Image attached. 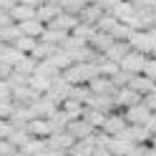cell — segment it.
<instances>
[{
	"mask_svg": "<svg viewBox=\"0 0 156 156\" xmlns=\"http://www.w3.org/2000/svg\"><path fill=\"white\" fill-rule=\"evenodd\" d=\"M146 61H149V55H144V53H139V51H129L126 58H123L119 66H121V71L129 73V76H141Z\"/></svg>",
	"mask_w": 156,
	"mask_h": 156,
	"instance_id": "1",
	"label": "cell"
},
{
	"mask_svg": "<svg viewBox=\"0 0 156 156\" xmlns=\"http://www.w3.org/2000/svg\"><path fill=\"white\" fill-rule=\"evenodd\" d=\"M141 101H144V96H139L133 88H129V86L116 88V93H113V103H116L119 111H126V108H131V106H139Z\"/></svg>",
	"mask_w": 156,
	"mask_h": 156,
	"instance_id": "2",
	"label": "cell"
},
{
	"mask_svg": "<svg viewBox=\"0 0 156 156\" xmlns=\"http://www.w3.org/2000/svg\"><path fill=\"white\" fill-rule=\"evenodd\" d=\"M151 111H149V106H146L144 101L139 103V106H131V108H126L123 111V119H126V123L129 126H146L151 121Z\"/></svg>",
	"mask_w": 156,
	"mask_h": 156,
	"instance_id": "3",
	"label": "cell"
},
{
	"mask_svg": "<svg viewBox=\"0 0 156 156\" xmlns=\"http://www.w3.org/2000/svg\"><path fill=\"white\" fill-rule=\"evenodd\" d=\"M129 45H131V51H139L144 55H151L156 41H154V35L149 30H133V35L129 38Z\"/></svg>",
	"mask_w": 156,
	"mask_h": 156,
	"instance_id": "4",
	"label": "cell"
},
{
	"mask_svg": "<svg viewBox=\"0 0 156 156\" xmlns=\"http://www.w3.org/2000/svg\"><path fill=\"white\" fill-rule=\"evenodd\" d=\"M126 129H129V123H126V119H123V111H113V113H108L106 116V123H103V133L106 136H121Z\"/></svg>",
	"mask_w": 156,
	"mask_h": 156,
	"instance_id": "5",
	"label": "cell"
},
{
	"mask_svg": "<svg viewBox=\"0 0 156 156\" xmlns=\"http://www.w3.org/2000/svg\"><path fill=\"white\" fill-rule=\"evenodd\" d=\"M45 144H48V149H51V151L66 154V151H71V146L76 144V139H73L68 131H58V133H51V136H48Z\"/></svg>",
	"mask_w": 156,
	"mask_h": 156,
	"instance_id": "6",
	"label": "cell"
},
{
	"mask_svg": "<svg viewBox=\"0 0 156 156\" xmlns=\"http://www.w3.org/2000/svg\"><path fill=\"white\" fill-rule=\"evenodd\" d=\"M66 131L71 133L76 141H86V139H91V136L96 133V129H93V126H88L83 119H78V121H68Z\"/></svg>",
	"mask_w": 156,
	"mask_h": 156,
	"instance_id": "7",
	"label": "cell"
},
{
	"mask_svg": "<svg viewBox=\"0 0 156 156\" xmlns=\"http://www.w3.org/2000/svg\"><path fill=\"white\" fill-rule=\"evenodd\" d=\"M25 131H28L30 139H48V136L53 133L51 123H48L45 119H33V121H28V123H25Z\"/></svg>",
	"mask_w": 156,
	"mask_h": 156,
	"instance_id": "8",
	"label": "cell"
},
{
	"mask_svg": "<svg viewBox=\"0 0 156 156\" xmlns=\"http://www.w3.org/2000/svg\"><path fill=\"white\" fill-rule=\"evenodd\" d=\"M78 23H81V20H78V15H71V13H63V10H61V15H58L53 23H48L45 28H53V30H63V33H73Z\"/></svg>",
	"mask_w": 156,
	"mask_h": 156,
	"instance_id": "9",
	"label": "cell"
},
{
	"mask_svg": "<svg viewBox=\"0 0 156 156\" xmlns=\"http://www.w3.org/2000/svg\"><path fill=\"white\" fill-rule=\"evenodd\" d=\"M45 96H48V98H51L53 103H58V106H61V103L68 98V96H71V86H68L63 78H55V81L51 83V91H48Z\"/></svg>",
	"mask_w": 156,
	"mask_h": 156,
	"instance_id": "10",
	"label": "cell"
},
{
	"mask_svg": "<svg viewBox=\"0 0 156 156\" xmlns=\"http://www.w3.org/2000/svg\"><path fill=\"white\" fill-rule=\"evenodd\" d=\"M113 43H116V41H113V38H111L108 33H101V30H96V33L91 35V41H88V48H91V51H96L98 55H103V53L108 51V48H111Z\"/></svg>",
	"mask_w": 156,
	"mask_h": 156,
	"instance_id": "11",
	"label": "cell"
},
{
	"mask_svg": "<svg viewBox=\"0 0 156 156\" xmlns=\"http://www.w3.org/2000/svg\"><path fill=\"white\" fill-rule=\"evenodd\" d=\"M88 88H91V93H93V96H113V93H116L113 81H111V78H103V76L93 78V81L88 83Z\"/></svg>",
	"mask_w": 156,
	"mask_h": 156,
	"instance_id": "12",
	"label": "cell"
},
{
	"mask_svg": "<svg viewBox=\"0 0 156 156\" xmlns=\"http://www.w3.org/2000/svg\"><path fill=\"white\" fill-rule=\"evenodd\" d=\"M101 18H103V10H101L96 3H93V5H86L83 10L78 13V20H81L83 25H91V28H96V23H98Z\"/></svg>",
	"mask_w": 156,
	"mask_h": 156,
	"instance_id": "13",
	"label": "cell"
},
{
	"mask_svg": "<svg viewBox=\"0 0 156 156\" xmlns=\"http://www.w3.org/2000/svg\"><path fill=\"white\" fill-rule=\"evenodd\" d=\"M35 10L38 8H28L23 3H15L10 8V20L13 23H25V20H35Z\"/></svg>",
	"mask_w": 156,
	"mask_h": 156,
	"instance_id": "14",
	"label": "cell"
},
{
	"mask_svg": "<svg viewBox=\"0 0 156 156\" xmlns=\"http://www.w3.org/2000/svg\"><path fill=\"white\" fill-rule=\"evenodd\" d=\"M18 25H20V35L33 38V41H41L43 33H45V25L41 20H25V23H18Z\"/></svg>",
	"mask_w": 156,
	"mask_h": 156,
	"instance_id": "15",
	"label": "cell"
},
{
	"mask_svg": "<svg viewBox=\"0 0 156 156\" xmlns=\"http://www.w3.org/2000/svg\"><path fill=\"white\" fill-rule=\"evenodd\" d=\"M129 88H133L139 96H149L151 91H156V83L151 78H146V76H133L129 81Z\"/></svg>",
	"mask_w": 156,
	"mask_h": 156,
	"instance_id": "16",
	"label": "cell"
},
{
	"mask_svg": "<svg viewBox=\"0 0 156 156\" xmlns=\"http://www.w3.org/2000/svg\"><path fill=\"white\" fill-rule=\"evenodd\" d=\"M88 108L103 111V113H113V111H119V108H116V103H113V96H91Z\"/></svg>",
	"mask_w": 156,
	"mask_h": 156,
	"instance_id": "17",
	"label": "cell"
},
{
	"mask_svg": "<svg viewBox=\"0 0 156 156\" xmlns=\"http://www.w3.org/2000/svg\"><path fill=\"white\" fill-rule=\"evenodd\" d=\"M58 15H61V5H48V3H43V5L35 10V20H41L43 25H48V23H53Z\"/></svg>",
	"mask_w": 156,
	"mask_h": 156,
	"instance_id": "18",
	"label": "cell"
},
{
	"mask_svg": "<svg viewBox=\"0 0 156 156\" xmlns=\"http://www.w3.org/2000/svg\"><path fill=\"white\" fill-rule=\"evenodd\" d=\"M131 51V45L129 43H123V41H116L108 51H106L103 55H106V61H111V63H121L123 58H126V53Z\"/></svg>",
	"mask_w": 156,
	"mask_h": 156,
	"instance_id": "19",
	"label": "cell"
},
{
	"mask_svg": "<svg viewBox=\"0 0 156 156\" xmlns=\"http://www.w3.org/2000/svg\"><path fill=\"white\" fill-rule=\"evenodd\" d=\"M106 116H108V113L96 111V108H88V106H86V111H83V116H81V119L88 123V126H93L96 131H101V129H103V123H106Z\"/></svg>",
	"mask_w": 156,
	"mask_h": 156,
	"instance_id": "20",
	"label": "cell"
},
{
	"mask_svg": "<svg viewBox=\"0 0 156 156\" xmlns=\"http://www.w3.org/2000/svg\"><path fill=\"white\" fill-rule=\"evenodd\" d=\"M61 111L68 116V121H78V119L83 116L86 106H83V103H78V101H73V98H66V101L61 103Z\"/></svg>",
	"mask_w": 156,
	"mask_h": 156,
	"instance_id": "21",
	"label": "cell"
},
{
	"mask_svg": "<svg viewBox=\"0 0 156 156\" xmlns=\"http://www.w3.org/2000/svg\"><path fill=\"white\" fill-rule=\"evenodd\" d=\"M113 156H129V151L133 149V144H129L123 139V136H113V139L108 141V146H106Z\"/></svg>",
	"mask_w": 156,
	"mask_h": 156,
	"instance_id": "22",
	"label": "cell"
},
{
	"mask_svg": "<svg viewBox=\"0 0 156 156\" xmlns=\"http://www.w3.org/2000/svg\"><path fill=\"white\" fill-rule=\"evenodd\" d=\"M51 78H45V76H38V73H33L30 78H28V86H30V88L38 93V96H45L48 91H51Z\"/></svg>",
	"mask_w": 156,
	"mask_h": 156,
	"instance_id": "23",
	"label": "cell"
},
{
	"mask_svg": "<svg viewBox=\"0 0 156 156\" xmlns=\"http://www.w3.org/2000/svg\"><path fill=\"white\" fill-rule=\"evenodd\" d=\"M18 38H20V25L18 23H10V25L0 28V43L3 45H13Z\"/></svg>",
	"mask_w": 156,
	"mask_h": 156,
	"instance_id": "24",
	"label": "cell"
},
{
	"mask_svg": "<svg viewBox=\"0 0 156 156\" xmlns=\"http://www.w3.org/2000/svg\"><path fill=\"white\" fill-rule=\"evenodd\" d=\"M55 51H58L55 45H51V43H43V41H38V43H35V51L30 53V58L41 63V61H48V58H51Z\"/></svg>",
	"mask_w": 156,
	"mask_h": 156,
	"instance_id": "25",
	"label": "cell"
},
{
	"mask_svg": "<svg viewBox=\"0 0 156 156\" xmlns=\"http://www.w3.org/2000/svg\"><path fill=\"white\" fill-rule=\"evenodd\" d=\"M68 35H71V33H63V30H53V28H45V33H43L41 41H43V43H51V45H55V48H61V45L68 41Z\"/></svg>",
	"mask_w": 156,
	"mask_h": 156,
	"instance_id": "26",
	"label": "cell"
},
{
	"mask_svg": "<svg viewBox=\"0 0 156 156\" xmlns=\"http://www.w3.org/2000/svg\"><path fill=\"white\" fill-rule=\"evenodd\" d=\"M35 68H38V61H33L30 55H25L20 63H18L15 68H13V73H18V76H23V78H30L33 73H35Z\"/></svg>",
	"mask_w": 156,
	"mask_h": 156,
	"instance_id": "27",
	"label": "cell"
},
{
	"mask_svg": "<svg viewBox=\"0 0 156 156\" xmlns=\"http://www.w3.org/2000/svg\"><path fill=\"white\" fill-rule=\"evenodd\" d=\"M48 149V144H45V139H30L23 149H18V151H23L25 156H41L43 151Z\"/></svg>",
	"mask_w": 156,
	"mask_h": 156,
	"instance_id": "28",
	"label": "cell"
},
{
	"mask_svg": "<svg viewBox=\"0 0 156 156\" xmlns=\"http://www.w3.org/2000/svg\"><path fill=\"white\" fill-rule=\"evenodd\" d=\"M23 58H25V55H23L20 51H15L13 45H5V48H3V53H0V61H3V63H8L10 68H15L18 63L23 61Z\"/></svg>",
	"mask_w": 156,
	"mask_h": 156,
	"instance_id": "29",
	"label": "cell"
},
{
	"mask_svg": "<svg viewBox=\"0 0 156 156\" xmlns=\"http://www.w3.org/2000/svg\"><path fill=\"white\" fill-rule=\"evenodd\" d=\"M48 61H51V63H53V66H55V68H58V71H61V73L66 71V68H71V66H73L71 55H68L66 51H61V48H58V51H55V53H53L51 58H48Z\"/></svg>",
	"mask_w": 156,
	"mask_h": 156,
	"instance_id": "30",
	"label": "cell"
},
{
	"mask_svg": "<svg viewBox=\"0 0 156 156\" xmlns=\"http://www.w3.org/2000/svg\"><path fill=\"white\" fill-rule=\"evenodd\" d=\"M91 96H93V93H91L88 86H71V96H68V98H73V101L83 103V106H88Z\"/></svg>",
	"mask_w": 156,
	"mask_h": 156,
	"instance_id": "31",
	"label": "cell"
},
{
	"mask_svg": "<svg viewBox=\"0 0 156 156\" xmlns=\"http://www.w3.org/2000/svg\"><path fill=\"white\" fill-rule=\"evenodd\" d=\"M93 151H96V146L91 144V139H86V141H76L68 154L71 156H93Z\"/></svg>",
	"mask_w": 156,
	"mask_h": 156,
	"instance_id": "32",
	"label": "cell"
},
{
	"mask_svg": "<svg viewBox=\"0 0 156 156\" xmlns=\"http://www.w3.org/2000/svg\"><path fill=\"white\" fill-rule=\"evenodd\" d=\"M35 43H38V41H33V38H25V35H20V38H18V41L13 43V48H15V51H20L23 55H30V53L35 51Z\"/></svg>",
	"mask_w": 156,
	"mask_h": 156,
	"instance_id": "33",
	"label": "cell"
},
{
	"mask_svg": "<svg viewBox=\"0 0 156 156\" xmlns=\"http://www.w3.org/2000/svg\"><path fill=\"white\" fill-rule=\"evenodd\" d=\"M58 5H61V10H63V13H71V15H78V13L86 8L83 0H61Z\"/></svg>",
	"mask_w": 156,
	"mask_h": 156,
	"instance_id": "34",
	"label": "cell"
},
{
	"mask_svg": "<svg viewBox=\"0 0 156 156\" xmlns=\"http://www.w3.org/2000/svg\"><path fill=\"white\" fill-rule=\"evenodd\" d=\"M119 71H121V66H119V63H111V61H106V58L98 63V76H103V78H113Z\"/></svg>",
	"mask_w": 156,
	"mask_h": 156,
	"instance_id": "35",
	"label": "cell"
},
{
	"mask_svg": "<svg viewBox=\"0 0 156 156\" xmlns=\"http://www.w3.org/2000/svg\"><path fill=\"white\" fill-rule=\"evenodd\" d=\"M116 23H119V20H116L111 13H103V18L96 23V30H101V33H108V35H111V30L116 28Z\"/></svg>",
	"mask_w": 156,
	"mask_h": 156,
	"instance_id": "36",
	"label": "cell"
},
{
	"mask_svg": "<svg viewBox=\"0 0 156 156\" xmlns=\"http://www.w3.org/2000/svg\"><path fill=\"white\" fill-rule=\"evenodd\" d=\"M8 141H10L15 149H23V146L30 141V136H28V131H25V129H15V131L10 133V139H8Z\"/></svg>",
	"mask_w": 156,
	"mask_h": 156,
	"instance_id": "37",
	"label": "cell"
},
{
	"mask_svg": "<svg viewBox=\"0 0 156 156\" xmlns=\"http://www.w3.org/2000/svg\"><path fill=\"white\" fill-rule=\"evenodd\" d=\"M93 33H96V28H91V25H83V23H78V25H76V30H73L71 35H73V38H78V41H83V43H88Z\"/></svg>",
	"mask_w": 156,
	"mask_h": 156,
	"instance_id": "38",
	"label": "cell"
},
{
	"mask_svg": "<svg viewBox=\"0 0 156 156\" xmlns=\"http://www.w3.org/2000/svg\"><path fill=\"white\" fill-rule=\"evenodd\" d=\"M15 113V103L13 101H0V119L10 121V116Z\"/></svg>",
	"mask_w": 156,
	"mask_h": 156,
	"instance_id": "39",
	"label": "cell"
},
{
	"mask_svg": "<svg viewBox=\"0 0 156 156\" xmlns=\"http://www.w3.org/2000/svg\"><path fill=\"white\" fill-rule=\"evenodd\" d=\"M141 76L151 78V81L156 83V58H151V55H149V61H146V66H144V73H141Z\"/></svg>",
	"mask_w": 156,
	"mask_h": 156,
	"instance_id": "40",
	"label": "cell"
},
{
	"mask_svg": "<svg viewBox=\"0 0 156 156\" xmlns=\"http://www.w3.org/2000/svg\"><path fill=\"white\" fill-rule=\"evenodd\" d=\"M96 5H98V8H101L103 13H113L116 8L121 5V0H98V3H96Z\"/></svg>",
	"mask_w": 156,
	"mask_h": 156,
	"instance_id": "41",
	"label": "cell"
},
{
	"mask_svg": "<svg viewBox=\"0 0 156 156\" xmlns=\"http://www.w3.org/2000/svg\"><path fill=\"white\" fill-rule=\"evenodd\" d=\"M18 149L10 144V141H5V139H0V156H13Z\"/></svg>",
	"mask_w": 156,
	"mask_h": 156,
	"instance_id": "42",
	"label": "cell"
},
{
	"mask_svg": "<svg viewBox=\"0 0 156 156\" xmlns=\"http://www.w3.org/2000/svg\"><path fill=\"white\" fill-rule=\"evenodd\" d=\"M144 103L149 106V111H151V113H156V91H151L149 96H144Z\"/></svg>",
	"mask_w": 156,
	"mask_h": 156,
	"instance_id": "43",
	"label": "cell"
},
{
	"mask_svg": "<svg viewBox=\"0 0 156 156\" xmlns=\"http://www.w3.org/2000/svg\"><path fill=\"white\" fill-rule=\"evenodd\" d=\"M10 76H13V68L8 66V63H3V61H0V81H8Z\"/></svg>",
	"mask_w": 156,
	"mask_h": 156,
	"instance_id": "44",
	"label": "cell"
},
{
	"mask_svg": "<svg viewBox=\"0 0 156 156\" xmlns=\"http://www.w3.org/2000/svg\"><path fill=\"white\" fill-rule=\"evenodd\" d=\"M149 146V144H146ZM146 146H133V149L129 151V156H146Z\"/></svg>",
	"mask_w": 156,
	"mask_h": 156,
	"instance_id": "45",
	"label": "cell"
},
{
	"mask_svg": "<svg viewBox=\"0 0 156 156\" xmlns=\"http://www.w3.org/2000/svg\"><path fill=\"white\" fill-rule=\"evenodd\" d=\"M13 5H15V0H0V10H3V13H10Z\"/></svg>",
	"mask_w": 156,
	"mask_h": 156,
	"instance_id": "46",
	"label": "cell"
},
{
	"mask_svg": "<svg viewBox=\"0 0 156 156\" xmlns=\"http://www.w3.org/2000/svg\"><path fill=\"white\" fill-rule=\"evenodd\" d=\"M13 20H10V13H3L0 10V28H5V25H10Z\"/></svg>",
	"mask_w": 156,
	"mask_h": 156,
	"instance_id": "47",
	"label": "cell"
},
{
	"mask_svg": "<svg viewBox=\"0 0 156 156\" xmlns=\"http://www.w3.org/2000/svg\"><path fill=\"white\" fill-rule=\"evenodd\" d=\"M18 3H23V5H28V8H41L43 0H18Z\"/></svg>",
	"mask_w": 156,
	"mask_h": 156,
	"instance_id": "48",
	"label": "cell"
},
{
	"mask_svg": "<svg viewBox=\"0 0 156 156\" xmlns=\"http://www.w3.org/2000/svg\"><path fill=\"white\" fill-rule=\"evenodd\" d=\"M93 156H113V154H111L108 149H96V151H93Z\"/></svg>",
	"mask_w": 156,
	"mask_h": 156,
	"instance_id": "49",
	"label": "cell"
},
{
	"mask_svg": "<svg viewBox=\"0 0 156 156\" xmlns=\"http://www.w3.org/2000/svg\"><path fill=\"white\" fill-rule=\"evenodd\" d=\"M146 156H156V146H151V144L146 146Z\"/></svg>",
	"mask_w": 156,
	"mask_h": 156,
	"instance_id": "50",
	"label": "cell"
},
{
	"mask_svg": "<svg viewBox=\"0 0 156 156\" xmlns=\"http://www.w3.org/2000/svg\"><path fill=\"white\" fill-rule=\"evenodd\" d=\"M43 3H48V5H58L61 0H43Z\"/></svg>",
	"mask_w": 156,
	"mask_h": 156,
	"instance_id": "51",
	"label": "cell"
},
{
	"mask_svg": "<svg viewBox=\"0 0 156 156\" xmlns=\"http://www.w3.org/2000/svg\"><path fill=\"white\" fill-rule=\"evenodd\" d=\"M83 3H86V5H93V3H98V0H83Z\"/></svg>",
	"mask_w": 156,
	"mask_h": 156,
	"instance_id": "52",
	"label": "cell"
},
{
	"mask_svg": "<svg viewBox=\"0 0 156 156\" xmlns=\"http://www.w3.org/2000/svg\"><path fill=\"white\" fill-rule=\"evenodd\" d=\"M149 33H151V35H154V41H156V28H154V30H149Z\"/></svg>",
	"mask_w": 156,
	"mask_h": 156,
	"instance_id": "53",
	"label": "cell"
},
{
	"mask_svg": "<svg viewBox=\"0 0 156 156\" xmlns=\"http://www.w3.org/2000/svg\"><path fill=\"white\" fill-rule=\"evenodd\" d=\"M53 156H71V154H68V151H66V154H53Z\"/></svg>",
	"mask_w": 156,
	"mask_h": 156,
	"instance_id": "54",
	"label": "cell"
},
{
	"mask_svg": "<svg viewBox=\"0 0 156 156\" xmlns=\"http://www.w3.org/2000/svg\"><path fill=\"white\" fill-rule=\"evenodd\" d=\"M151 58H156V45H154V51H151Z\"/></svg>",
	"mask_w": 156,
	"mask_h": 156,
	"instance_id": "55",
	"label": "cell"
},
{
	"mask_svg": "<svg viewBox=\"0 0 156 156\" xmlns=\"http://www.w3.org/2000/svg\"><path fill=\"white\" fill-rule=\"evenodd\" d=\"M3 48H5V45H3V43H0V53H3Z\"/></svg>",
	"mask_w": 156,
	"mask_h": 156,
	"instance_id": "56",
	"label": "cell"
},
{
	"mask_svg": "<svg viewBox=\"0 0 156 156\" xmlns=\"http://www.w3.org/2000/svg\"><path fill=\"white\" fill-rule=\"evenodd\" d=\"M15 3H18V0H15Z\"/></svg>",
	"mask_w": 156,
	"mask_h": 156,
	"instance_id": "57",
	"label": "cell"
}]
</instances>
